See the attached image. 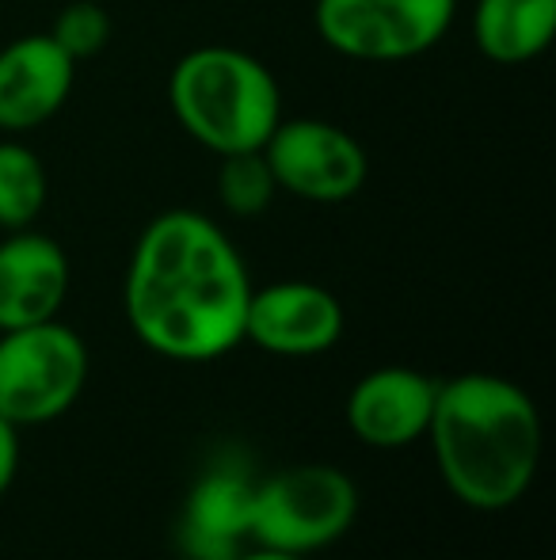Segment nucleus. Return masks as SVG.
Segmentation results:
<instances>
[{
  "instance_id": "f257e3e1",
  "label": "nucleus",
  "mask_w": 556,
  "mask_h": 560,
  "mask_svg": "<svg viewBox=\"0 0 556 560\" xmlns=\"http://www.w3.org/2000/svg\"><path fill=\"white\" fill-rule=\"evenodd\" d=\"M252 275L214 218L164 210L141 229L127 267L122 305L149 351L210 362L245 343Z\"/></svg>"
},
{
  "instance_id": "f03ea898",
  "label": "nucleus",
  "mask_w": 556,
  "mask_h": 560,
  "mask_svg": "<svg viewBox=\"0 0 556 560\" xmlns=\"http://www.w3.org/2000/svg\"><path fill=\"white\" fill-rule=\"evenodd\" d=\"M427 435L450 492L476 511L511 508L542 462V416L534 400L496 374L438 382Z\"/></svg>"
},
{
  "instance_id": "7ed1b4c3",
  "label": "nucleus",
  "mask_w": 556,
  "mask_h": 560,
  "mask_svg": "<svg viewBox=\"0 0 556 560\" xmlns=\"http://www.w3.org/2000/svg\"><path fill=\"white\" fill-rule=\"evenodd\" d=\"M168 104L187 138L225 156L263 149L282 118V89L256 54L194 46L171 66Z\"/></svg>"
},
{
  "instance_id": "20e7f679",
  "label": "nucleus",
  "mask_w": 556,
  "mask_h": 560,
  "mask_svg": "<svg viewBox=\"0 0 556 560\" xmlns=\"http://www.w3.org/2000/svg\"><path fill=\"white\" fill-rule=\"evenodd\" d=\"M358 488L335 465H289L252 488L248 538L263 549L309 557L351 530Z\"/></svg>"
},
{
  "instance_id": "39448f33",
  "label": "nucleus",
  "mask_w": 556,
  "mask_h": 560,
  "mask_svg": "<svg viewBox=\"0 0 556 560\" xmlns=\"http://www.w3.org/2000/svg\"><path fill=\"white\" fill-rule=\"evenodd\" d=\"M88 382V347L58 317L0 332V416L12 428L50 423Z\"/></svg>"
},
{
  "instance_id": "423d86ee",
  "label": "nucleus",
  "mask_w": 556,
  "mask_h": 560,
  "mask_svg": "<svg viewBox=\"0 0 556 560\" xmlns=\"http://www.w3.org/2000/svg\"><path fill=\"white\" fill-rule=\"evenodd\" d=\"M458 0H317L312 23L351 61H409L446 38Z\"/></svg>"
},
{
  "instance_id": "0eeeda50",
  "label": "nucleus",
  "mask_w": 556,
  "mask_h": 560,
  "mask_svg": "<svg viewBox=\"0 0 556 560\" xmlns=\"http://www.w3.org/2000/svg\"><path fill=\"white\" fill-rule=\"evenodd\" d=\"M263 156L279 191L305 202H347L370 176L366 149L328 118H279Z\"/></svg>"
},
{
  "instance_id": "6e6552de",
  "label": "nucleus",
  "mask_w": 556,
  "mask_h": 560,
  "mask_svg": "<svg viewBox=\"0 0 556 560\" xmlns=\"http://www.w3.org/2000/svg\"><path fill=\"white\" fill-rule=\"evenodd\" d=\"M343 336V305L332 290L305 279L252 287L245 313V339L260 351L309 359L324 354Z\"/></svg>"
},
{
  "instance_id": "1a4fd4ad",
  "label": "nucleus",
  "mask_w": 556,
  "mask_h": 560,
  "mask_svg": "<svg viewBox=\"0 0 556 560\" xmlns=\"http://www.w3.org/2000/svg\"><path fill=\"white\" fill-rule=\"evenodd\" d=\"M76 61L46 35H20L0 46V133H23L46 126L73 96Z\"/></svg>"
},
{
  "instance_id": "9d476101",
  "label": "nucleus",
  "mask_w": 556,
  "mask_h": 560,
  "mask_svg": "<svg viewBox=\"0 0 556 560\" xmlns=\"http://www.w3.org/2000/svg\"><path fill=\"white\" fill-rule=\"evenodd\" d=\"M438 382L412 366H381L355 382L347 397V423L366 446L401 450L427 435Z\"/></svg>"
},
{
  "instance_id": "9b49d317",
  "label": "nucleus",
  "mask_w": 556,
  "mask_h": 560,
  "mask_svg": "<svg viewBox=\"0 0 556 560\" xmlns=\"http://www.w3.org/2000/svg\"><path fill=\"white\" fill-rule=\"evenodd\" d=\"M69 294V256L54 236L15 229L0 241V332L54 320Z\"/></svg>"
},
{
  "instance_id": "f8f14e48",
  "label": "nucleus",
  "mask_w": 556,
  "mask_h": 560,
  "mask_svg": "<svg viewBox=\"0 0 556 560\" xmlns=\"http://www.w3.org/2000/svg\"><path fill=\"white\" fill-rule=\"evenodd\" d=\"M252 480L240 472H206L187 495L184 546L191 560H233L248 538L252 518Z\"/></svg>"
},
{
  "instance_id": "ddd939ff",
  "label": "nucleus",
  "mask_w": 556,
  "mask_h": 560,
  "mask_svg": "<svg viewBox=\"0 0 556 560\" xmlns=\"http://www.w3.org/2000/svg\"><path fill=\"white\" fill-rule=\"evenodd\" d=\"M556 35V0H476L473 43L496 66L542 58Z\"/></svg>"
},
{
  "instance_id": "4468645a",
  "label": "nucleus",
  "mask_w": 556,
  "mask_h": 560,
  "mask_svg": "<svg viewBox=\"0 0 556 560\" xmlns=\"http://www.w3.org/2000/svg\"><path fill=\"white\" fill-rule=\"evenodd\" d=\"M46 195V168L31 145L20 138H0V229H31L35 218L43 214Z\"/></svg>"
},
{
  "instance_id": "2eb2a0df",
  "label": "nucleus",
  "mask_w": 556,
  "mask_h": 560,
  "mask_svg": "<svg viewBox=\"0 0 556 560\" xmlns=\"http://www.w3.org/2000/svg\"><path fill=\"white\" fill-rule=\"evenodd\" d=\"M279 184L263 149L217 156V202L233 218H260L275 202Z\"/></svg>"
},
{
  "instance_id": "dca6fc26",
  "label": "nucleus",
  "mask_w": 556,
  "mask_h": 560,
  "mask_svg": "<svg viewBox=\"0 0 556 560\" xmlns=\"http://www.w3.org/2000/svg\"><path fill=\"white\" fill-rule=\"evenodd\" d=\"M50 38L69 54L73 61L96 58L111 43V15L96 0H73L58 12L50 27Z\"/></svg>"
},
{
  "instance_id": "f3484780",
  "label": "nucleus",
  "mask_w": 556,
  "mask_h": 560,
  "mask_svg": "<svg viewBox=\"0 0 556 560\" xmlns=\"http://www.w3.org/2000/svg\"><path fill=\"white\" fill-rule=\"evenodd\" d=\"M15 469H20V428H12L0 416V495L12 488Z\"/></svg>"
},
{
  "instance_id": "a211bd4d",
  "label": "nucleus",
  "mask_w": 556,
  "mask_h": 560,
  "mask_svg": "<svg viewBox=\"0 0 556 560\" xmlns=\"http://www.w3.org/2000/svg\"><path fill=\"white\" fill-rule=\"evenodd\" d=\"M233 560H305V557H294V553H279V549H263V546H256V549H240Z\"/></svg>"
}]
</instances>
